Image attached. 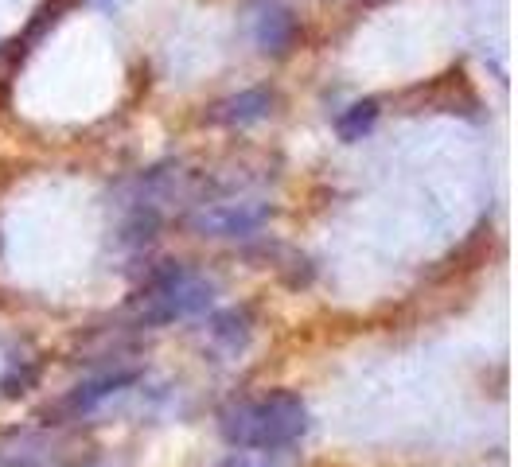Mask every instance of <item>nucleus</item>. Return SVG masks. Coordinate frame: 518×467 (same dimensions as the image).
Segmentation results:
<instances>
[{"mask_svg": "<svg viewBox=\"0 0 518 467\" xmlns=\"http://www.w3.org/2000/svg\"><path fill=\"white\" fill-rule=\"evenodd\" d=\"M222 440L238 452H277L289 448L308 429V409L289 390H269L261 397H246L230 405L219 421Z\"/></svg>", "mask_w": 518, "mask_h": 467, "instance_id": "nucleus-1", "label": "nucleus"}, {"mask_svg": "<svg viewBox=\"0 0 518 467\" xmlns=\"http://www.w3.org/2000/svg\"><path fill=\"white\" fill-rule=\"evenodd\" d=\"M215 296V285L199 273H191L184 265H164L148 288L141 292V316L145 324H172V320H187L207 312Z\"/></svg>", "mask_w": 518, "mask_h": 467, "instance_id": "nucleus-2", "label": "nucleus"}, {"mask_svg": "<svg viewBox=\"0 0 518 467\" xmlns=\"http://www.w3.org/2000/svg\"><path fill=\"white\" fill-rule=\"evenodd\" d=\"M265 215L269 211L261 203H215L195 215V226L211 238H246L265 222Z\"/></svg>", "mask_w": 518, "mask_h": 467, "instance_id": "nucleus-3", "label": "nucleus"}, {"mask_svg": "<svg viewBox=\"0 0 518 467\" xmlns=\"http://www.w3.org/2000/svg\"><path fill=\"white\" fill-rule=\"evenodd\" d=\"M273 113V94H265V90H246V94H238V98H226L215 106L211 113V121H219V125H254L261 117H269Z\"/></svg>", "mask_w": 518, "mask_h": 467, "instance_id": "nucleus-4", "label": "nucleus"}, {"mask_svg": "<svg viewBox=\"0 0 518 467\" xmlns=\"http://www.w3.org/2000/svg\"><path fill=\"white\" fill-rule=\"evenodd\" d=\"M293 32H296V20L289 16V8H281V4L261 8L258 20H254V39H258V47L261 51H273V55L293 43Z\"/></svg>", "mask_w": 518, "mask_h": 467, "instance_id": "nucleus-5", "label": "nucleus"}, {"mask_svg": "<svg viewBox=\"0 0 518 467\" xmlns=\"http://www.w3.org/2000/svg\"><path fill=\"white\" fill-rule=\"evenodd\" d=\"M137 374L133 370H121V374H106V378H94V382H86V386H78L71 397H67V409L71 413H90V409H98L106 397L121 394L129 382H133Z\"/></svg>", "mask_w": 518, "mask_h": 467, "instance_id": "nucleus-6", "label": "nucleus"}, {"mask_svg": "<svg viewBox=\"0 0 518 467\" xmlns=\"http://www.w3.org/2000/svg\"><path fill=\"white\" fill-rule=\"evenodd\" d=\"M211 339L222 343L226 351H238V347L250 339V320H246V312L230 308V312L215 316V320H211Z\"/></svg>", "mask_w": 518, "mask_h": 467, "instance_id": "nucleus-7", "label": "nucleus"}, {"mask_svg": "<svg viewBox=\"0 0 518 467\" xmlns=\"http://www.w3.org/2000/svg\"><path fill=\"white\" fill-rule=\"evenodd\" d=\"M374 121H378V102H355L335 121V129H339L343 141H363L370 129H374Z\"/></svg>", "mask_w": 518, "mask_h": 467, "instance_id": "nucleus-8", "label": "nucleus"}, {"mask_svg": "<svg viewBox=\"0 0 518 467\" xmlns=\"http://www.w3.org/2000/svg\"><path fill=\"white\" fill-rule=\"evenodd\" d=\"M219 467H273L261 452H234L226 464H219Z\"/></svg>", "mask_w": 518, "mask_h": 467, "instance_id": "nucleus-9", "label": "nucleus"}]
</instances>
